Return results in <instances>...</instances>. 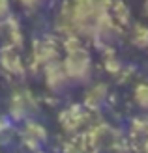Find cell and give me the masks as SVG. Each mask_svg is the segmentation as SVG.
<instances>
[{"mask_svg": "<svg viewBox=\"0 0 148 153\" xmlns=\"http://www.w3.org/2000/svg\"><path fill=\"white\" fill-rule=\"evenodd\" d=\"M23 140H25L32 149L40 148L41 144L45 142V131H43V127H40L38 123H28L25 127V131H23Z\"/></svg>", "mask_w": 148, "mask_h": 153, "instance_id": "8992f818", "label": "cell"}, {"mask_svg": "<svg viewBox=\"0 0 148 153\" xmlns=\"http://www.w3.org/2000/svg\"><path fill=\"white\" fill-rule=\"evenodd\" d=\"M10 21V4L8 0H0V25Z\"/></svg>", "mask_w": 148, "mask_h": 153, "instance_id": "8fae6325", "label": "cell"}, {"mask_svg": "<svg viewBox=\"0 0 148 153\" xmlns=\"http://www.w3.org/2000/svg\"><path fill=\"white\" fill-rule=\"evenodd\" d=\"M71 82L69 80V76L64 69V64L62 62H53L49 65H45V84H47V88L54 94H62L68 84Z\"/></svg>", "mask_w": 148, "mask_h": 153, "instance_id": "3957f363", "label": "cell"}, {"mask_svg": "<svg viewBox=\"0 0 148 153\" xmlns=\"http://www.w3.org/2000/svg\"><path fill=\"white\" fill-rule=\"evenodd\" d=\"M69 47H66V58H64V69L69 76L71 82H86L92 75V62H90V56L86 49L83 45L71 37L69 39Z\"/></svg>", "mask_w": 148, "mask_h": 153, "instance_id": "7a4b0ae2", "label": "cell"}, {"mask_svg": "<svg viewBox=\"0 0 148 153\" xmlns=\"http://www.w3.org/2000/svg\"><path fill=\"white\" fill-rule=\"evenodd\" d=\"M0 65H2L8 73H13V75H23L25 73L23 62H21L17 51H15L13 47L11 49H4L2 52H0Z\"/></svg>", "mask_w": 148, "mask_h": 153, "instance_id": "277c9868", "label": "cell"}, {"mask_svg": "<svg viewBox=\"0 0 148 153\" xmlns=\"http://www.w3.org/2000/svg\"><path fill=\"white\" fill-rule=\"evenodd\" d=\"M34 99L30 97L28 94H15L11 99V112H13V118H25L28 116L30 112L34 110Z\"/></svg>", "mask_w": 148, "mask_h": 153, "instance_id": "5b68a950", "label": "cell"}, {"mask_svg": "<svg viewBox=\"0 0 148 153\" xmlns=\"http://www.w3.org/2000/svg\"><path fill=\"white\" fill-rule=\"evenodd\" d=\"M133 41L139 45V47H146V45H148V28L137 26L135 34H133Z\"/></svg>", "mask_w": 148, "mask_h": 153, "instance_id": "9c48e42d", "label": "cell"}, {"mask_svg": "<svg viewBox=\"0 0 148 153\" xmlns=\"http://www.w3.org/2000/svg\"><path fill=\"white\" fill-rule=\"evenodd\" d=\"M135 101L141 108L148 110V84H141V86L135 90Z\"/></svg>", "mask_w": 148, "mask_h": 153, "instance_id": "ba28073f", "label": "cell"}, {"mask_svg": "<svg viewBox=\"0 0 148 153\" xmlns=\"http://www.w3.org/2000/svg\"><path fill=\"white\" fill-rule=\"evenodd\" d=\"M71 11V25L75 34L94 37L96 30L109 15L105 0H73L69 6Z\"/></svg>", "mask_w": 148, "mask_h": 153, "instance_id": "6da1fadb", "label": "cell"}, {"mask_svg": "<svg viewBox=\"0 0 148 153\" xmlns=\"http://www.w3.org/2000/svg\"><path fill=\"white\" fill-rule=\"evenodd\" d=\"M107 99V86H103V84H98V86L90 88V91L86 94V105L90 106V108H99L101 105L105 103Z\"/></svg>", "mask_w": 148, "mask_h": 153, "instance_id": "52a82bcc", "label": "cell"}, {"mask_svg": "<svg viewBox=\"0 0 148 153\" xmlns=\"http://www.w3.org/2000/svg\"><path fill=\"white\" fill-rule=\"evenodd\" d=\"M114 7H116V11H114V13H111V17H113L114 21H118V22H122V25H124V22L128 21V17H129L128 7L124 6V4H116Z\"/></svg>", "mask_w": 148, "mask_h": 153, "instance_id": "30bf717a", "label": "cell"}, {"mask_svg": "<svg viewBox=\"0 0 148 153\" xmlns=\"http://www.w3.org/2000/svg\"><path fill=\"white\" fill-rule=\"evenodd\" d=\"M45 2H47V0H21V4L25 7H30V10H36V7L43 6Z\"/></svg>", "mask_w": 148, "mask_h": 153, "instance_id": "7c38bea8", "label": "cell"}]
</instances>
